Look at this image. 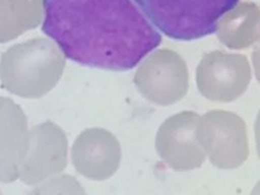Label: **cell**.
Returning <instances> with one entry per match:
<instances>
[{
    "instance_id": "obj_3",
    "label": "cell",
    "mask_w": 260,
    "mask_h": 195,
    "mask_svg": "<svg viewBox=\"0 0 260 195\" xmlns=\"http://www.w3.org/2000/svg\"><path fill=\"white\" fill-rule=\"evenodd\" d=\"M51 48L45 39L35 38L16 44L0 58L1 86L20 97L38 98L55 85Z\"/></svg>"
},
{
    "instance_id": "obj_9",
    "label": "cell",
    "mask_w": 260,
    "mask_h": 195,
    "mask_svg": "<svg viewBox=\"0 0 260 195\" xmlns=\"http://www.w3.org/2000/svg\"><path fill=\"white\" fill-rule=\"evenodd\" d=\"M42 0H0V43L34 29L42 18Z\"/></svg>"
},
{
    "instance_id": "obj_8",
    "label": "cell",
    "mask_w": 260,
    "mask_h": 195,
    "mask_svg": "<svg viewBox=\"0 0 260 195\" xmlns=\"http://www.w3.org/2000/svg\"><path fill=\"white\" fill-rule=\"evenodd\" d=\"M29 140L23 110L10 98L0 96V181L11 183L19 178Z\"/></svg>"
},
{
    "instance_id": "obj_6",
    "label": "cell",
    "mask_w": 260,
    "mask_h": 195,
    "mask_svg": "<svg viewBox=\"0 0 260 195\" xmlns=\"http://www.w3.org/2000/svg\"><path fill=\"white\" fill-rule=\"evenodd\" d=\"M29 145L19 178L35 185L62 172L67 165L68 142L63 131L47 120L29 130Z\"/></svg>"
},
{
    "instance_id": "obj_1",
    "label": "cell",
    "mask_w": 260,
    "mask_h": 195,
    "mask_svg": "<svg viewBox=\"0 0 260 195\" xmlns=\"http://www.w3.org/2000/svg\"><path fill=\"white\" fill-rule=\"evenodd\" d=\"M42 30L69 59L91 68L133 69L160 43L134 0H42Z\"/></svg>"
},
{
    "instance_id": "obj_4",
    "label": "cell",
    "mask_w": 260,
    "mask_h": 195,
    "mask_svg": "<svg viewBox=\"0 0 260 195\" xmlns=\"http://www.w3.org/2000/svg\"><path fill=\"white\" fill-rule=\"evenodd\" d=\"M197 140L215 167L233 170L242 165L249 154L245 121L229 111L214 109L200 117Z\"/></svg>"
},
{
    "instance_id": "obj_7",
    "label": "cell",
    "mask_w": 260,
    "mask_h": 195,
    "mask_svg": "<svg viewBox=\"0 0 260 195\" xmlns=\"http://www.w3.org/2000/svg\"><path fill=\"white\" fill-rule=\"evenodd\" d=\"M121 154L115 136L99 127L87 128L80 133L71 150L72 161L77 172L94 180L113 176L119 168Z\"/></svg>"
},
{
    "instance_id": "obj_5",
    "label": "cell",
    "mask_w": 260,
    "mask_h": 195,
    "mask_svg": "<svg viewBox=\"0 0 260 195\" xmlns=\"http://www.w3.org/2000/svg\"><path fill=\"white\" fill-rule=\"evenodd\" d=\"M200 116L184 110L167 118L156 133L155 146L159 156L172 169L187 171L200 168L206 154L196 138Z\"/></svg>"
},
{
    "instance_id": "obj_2",
    "label": "cell",
    "mask_w": 260,
    "mask_h": 195,
    "mask_svg": "<svg viewBox=\"0 0 260 195\" xmlns=\"http://www.w3.org/2000/svg\"><path fill=\"white\" fill-rule=\"evenodd\" d=\"M153 25L172 39L191 41L216 31L239 0H134Z\"/></svg>"
}]
</instances>
